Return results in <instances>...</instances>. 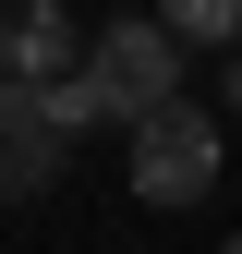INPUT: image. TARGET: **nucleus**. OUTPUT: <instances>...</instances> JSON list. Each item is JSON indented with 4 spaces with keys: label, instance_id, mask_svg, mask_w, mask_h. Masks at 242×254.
<instances>
[{
    "label": "nucleus",
    "instance_id": "obj_1",
    "mask_svg": "<svg viewBox=\"0 0 242 254\" xmlns=\"http://www.w3.org/2000/svg\"><path fill=\"white\" fill-rule=\"evenodd\" d=\"M218 157H230L218 109L170 97L158 121H133V194H145V206H194V194H218Z\"/></svg>",
    "mask_w": 242,
    "mask_h": 254
},
{
    "label": "nucleus",
    "instance_id": "obj_2",
    "mask_svg": "<svg viewBox=\"0 0 242 254\" xmlns=\"http://www.w3.org/2000/svg\"><path fill=\"white\" fill-rule=\"evenodd\" d=\"M85 73H97L109 121L133 133V121H158V109L182 97V37H170L158 12H145V24H109V37H85Z\"/></svg>",
    "mask_w": 242,
    "mask_h": 254
},
{
    "label": "nucleus",
    "instance_id": "obj_3",
    "mask_svg": "<svg viewBox=\"0 0 242 254\" xmlns=\"http://www.w3.org/2000/svg\"><path fill=\"white\" fill-rule=\"evenodd\" d=\"M60 145H73V133L49 121V97L0 73V194H49V182H60Z\"/></svg>",
    "mask_w": 242,
    "mask_h": 254
},
{
    "label": "nucleus",
    "instance_id": "obj_4",
    "mask_svg": "<svg viewBox=\"0 0 242 254\" xmlns=\"http://www.w3.org/2000/svg\"><path fill=\"white\" fill-rule=\"evenodd\" d=\"M0 73H12V85H60V73H85L73 12H60V0H12V12H0Z\"/></svg>",
    "mask_w": 242,
    "mask_h": 254
},
{
    "label": "nucleus",
    "instance_id": "obj_5",
    "mask_svg": "<svg viewBox=\"0 0 242 254\" xmlns=\"http://www.w3.org/2000/svg\"><path fill=\"white\" fill-rule=\"evenodd\" d=\"M158 24L182 49H218V37H242V0H158Z\"/></svg>",
    "mask_w": 242,
    "mask_h": 254
},
{
    "label": "nucleus",
    "instance_id": "obj_6",
    "mask_svg": "<svg viewBox=\"0 0 242 254\" xmlns=\"http://www.w3.org/2000/svg\"><path fill=\"white\" fill-rule=\"evenodd\" d=\"M49 97V121L60 133H109V97H97V73H60V85H37Z\"/></svg>",
    "mask_w": 242,
    "mask_h": 254
},
{
    "label": "nucleus",
    "instance_id": "obj_7",
    "mask_svg": "<svg viewBox=\"0 0 242 254\" xmlns=\"http://www.w3.org/2000/svg\"><path fill=\"white\" fill-rule=\"evenodd\" d=\"M218 97H230V121H242V49H230V73H218Z\"/></svg>",
    "mask_w": 242,
    "mask_h": 254
},
{
    "label": "nucleus",
    "instance_id": "obj_8",
    "mask_svg": "<svg viewBox=\"0 0 242 254\" xmlns=\"http://www.w3.org/2000/svg\"><path fill=\"white\" fill-rule=\"evenodd\" d=\"M230 254H242V242H230Z\"/></svg>",
    "mask_w": 242,
    "mask_h": 254
}]
</instances>
